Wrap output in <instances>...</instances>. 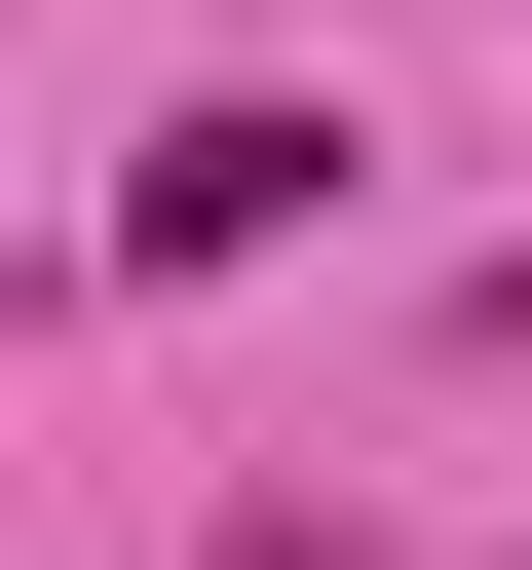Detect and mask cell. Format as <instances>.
Segmentation results:
<instances>
[{
    "instance_id": "1",
    "label": "cell",
    "mask_w": 532,
    "mask_h": 570,
    "mask_svg": "<svg viewBox=\"0 0 532 570\" xmlns=\"http://www.w3.org/2000/svg\"><path fill=\"white\" fill-rule=\"evenodd\" d=\"M305 190H343V115H266V77H228V115H190V153L115 190V266H152V305H190V266H266V228H305Z\"/></svg>"
}]
</instances>
